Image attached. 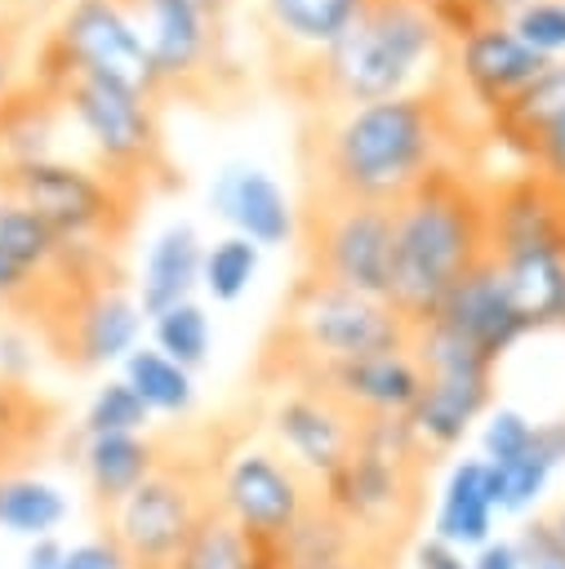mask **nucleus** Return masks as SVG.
<instances>
[{
  "mask_svg": "<svg viewBox=\"0 0 565 569\" xmlns=\"http://www.w3.org/2000/svg\"><path fill=\"white\" fill-rule=\"evenodd\" d=\"M494 142L480 111L440 67L409 93L298 120V187L396 204L436 169H485Z\"/></svg>",
  "mask_w": 565,
  "mask_h": 569,
  "instance_id": "f257e3e1",
  "label": "nucleus"
},
{
  "mask_svg": "<svg viewBox=\"0 0 565 569\" xmlns=\"http://www.w3.org/2000/svg\"><path fill=\"white\" fill-rule=\"evenodd\" d=\"M489 258V169H436L391 204V307L418 325Z\"/></svg>",
  "mask_w": 565,
  "mask_h": 569,
  "instance_id": "f03ea898",
  "label": "nucleus"
},
{
  "mask_svg": "<svg viewBox=\"0 0 565 569\" xmlns=\"http://www.w3.org/2000/svg\"><path fill=\"white\" fill-rule=\"evenodd\" d=\"M445 36L423 0H365L356 22L285 93L298 120L409 93L440 71Z\"/></svg>",
  "mask_w": 565,
  "mask_h": 569,
  "instance_id": "7ed1b4c3",
  "label": "nucleus"
},
{
  "mask_svg": "<svg viewBox=\"0 0 565 569\" xmlns=\"http://www.w3.org/2000/svg\"><path fill=\"white\" fill-rule=\"evenodd\" d=\"M414 325L391 307V298H369L316 276H298L258 351V382L267 387H294L311 369L374 356V351H400L409 347Z\"/></svg>",
  "mask_w": 565,
  "mask_h": 569,
  "instance_id": "20e7f679",
  "label": "nucleus"
},
{
  "mask_svg": "<svg viewBox=\"0 0 565 569\" xmlns=\"http://www.w3.org/2000/svg\"><path fill=\"white\" fill-rule=\"evenodd\" d=\"M436 453L418 440L409 418H360L356 449L320 480V502L351 525L378 565H391L423 511V489Z\"/></svg>",
  "mask_w": 565,
  "mask_h": 569,
  "instance_id": "39448f33",
  "label": "nucleus"
},
{
  "mask_svg": "<svg viewBox=\"0 0 565 569\" xmlns=\"http://www.w3.org/2000/svg\"><path fill=\"white\" fill-rule=\"evenodd\" d=\"M49 84L67 111V124L85 138V164L102 178L138 196L142 204L156 196H174L187 178L165 138V107L133 93L129 84L89 76V71H27Z\"/></svg>",
  "mask_w": 565,
  "mask_h": 569,
  "instance_id": "423d86ee",
  "label": "nucleus"
},
{
  "mask_svg": "<svg viewBox=\"0 0 565 569\" xmlns=\"http://www.w3.org/2000/svg\"><path fill=\"white\" fill-rule=\"evenodd\" d=\"M133 22L165 107H191L200 116H236L254 98V71L236 53L227 22H214L191 0H116Z\"/></svg>",
  "mask_w": 565,
  "mask_h": 569,
  "instance_id": "0eeeda50",
  "label": "nucleus"
},
{
  "mask_svg": "<svg viewBox=\"0 0 565 569\" xmlns=\"http://www.w3.org/2000/svg\"><path fill=\"white\" fill-rule=\"evenodd\" d=\"M142 325L147 316L129 289V271L120 253H111L49 298L31 338L53 365L71 373H93L120 365L142 342Z\"/></svg>",
  "mask_w": 565,
  "mask_h": 569,
  "instance_id": "6e6552de",
  "label": "nucleus"
},
{
  "mask_svg": "<svg viewBox=\"0 0 565 569\" xmlns=\"http://www.w3.org/2000/svg\"><path fill=\"white\" fill-rule=\"evenodd\" d=\"M298 276H316L369 298L391 284V204L298 187Z\"/></svg>",
  "mask_w": 565,
  "mask_h": 569,
  "instance_id": "1a4fd4ad",
  "label": "nucleus"
},
{
  "mask_svg": "<svg viewBox=\"0 0 565 569\" xmlns=\"http://www.w3.org/2000/svg\"><path fill=\"white\" fill-rule=\"evenodd\" d=\"M0 200L31 209L53 236L71 244H98L116 253H125L138 227V213H142L138 196L102 178L93 164L62 160V156L0 173Z\"/></svg>",
  "mask_w": 565,
  "mask_h": 569,
  "instance_id": "9d476101",
  "label": "nucleus"
},
{
  "mask_svg": "<svg viewBox=\"0 0 565 569\" xmlns=\"http://www.w3.org/2000/svg\"><path fill=\"white\" fill-rule=\"evenodd\" d=\"M218 458L191 449H165L160 467L107 516V533L120 542L129 569H169L191 529L214 507Z\"/></svg>",
  "mask_w": 565,
  "mask_h": 569,
  "instance_id": "9b49d317",
  "label": "nucleus"
},
{
  "mask_svg": "<svg viewBox=\"0 0 565 569\" xmlns=\"http://www.w3.org/2000/svg\"><path fill=\"white\" fill-rule=\"evenodd\" d=\"M409 351L423 369L418 405L409 409V422L418 440L440 458L458 449L472 427L494 405V360H485L476 347H467L458 333H449L436 320H418L409 333Z\"/></svg>",
  "mask_w": 565,
  "mask_h": 569,
  "instance_id": "f8f14e48",
  "label": "nucleus"
},
{
  "mask_svg": "<svg viewBox=\"0 0 565 569\" xmlns=\"http://www.w3.org/2000/svg\"><path fill=\"white\" fill-rule=\"evenodd\" d=\"M27 71H89L165 107L160 76L116 0H67L62 13L31 40Z\"/></svg>",
  "mask_w": 565,
  "mask_h": 569,
  "instance_id": "ddd939ff",
  "label": "nucleus"
},
{
  "mask_svg": "<svg viewBox=\"0 0 565 569\" xmlns=\"http://www.w3.org/2000/svg\"><path fill=\"white\" fill-rule=\"evenodd\" d=\"M316 498H320L316 480H307L276 449L240 445L227 458H218V471H214V507L254 547H276Z\"/></svg>",
  "mask_w": 565,
  "mask_h": 569,
  "instance_id": "4468645a",
  "label": "nucleus"
},
{
  "mask_svg": "<svg viewBox=\"0 0 565 569\" xmlns=\"http://www.w3.org/2000/svg\"><path fill=\"white\" fill-rule=\"evenodd\" d=\"M262 80L276 98H285L298 76L356 22L365 0H245Z\"/></svg>",
  "mask_w": 565,
  "mask_h": 569,
  "instance_id": "2eb2a0df",
  "label": "nucleus"
},
{
  "mask_svg": "<svg viewBox=\"0 0 565 569\" xmlns=\"http://www.w3.org/2000/svg\"><path fill=\"white\" fill-rule=\"evenodd\" d=\"M565 258V182L538 169L489 173V258Z\"/></svg>",
  "mask_w": 565,
  "mask_h": 569,
  "instance_id": "dca6fc26",
  "label": "nucleus"
},
{
  "mask_svg": "<svg viewBox=\"0 0 565 569\" xmlns=\"http://www.w3.org/2000/svg\"><path fill=\"white\" fill-rule=\"evenodd\" d=\"M356 422L343 405H334L329 396L311 391V387H285L276 396V405L267 409V431L271 440L280 445V453L307 476L316 480H329L347 453L356 449Z\"/></svg>",
  "mask_w": 565,
  "mask_h": 569,
  "instance_id": "f3484780",
  "label": "nucleus"
},
{
  "mask_svg": "<svg viewBox=\"0 0 565 569\" xmlns=\"http://www.w3.org/2000/svg\"><path fill=\"white\" fill-rule=\"evenodd\" d=\"M552 58H543L538 49H529L507 22L480 27L454 44H445L440 67L449 71V80L463 89V98L480 111V120L503 107L512 93H521Z\"/></svg>",
  "mask_w": 565,
  "mask_h": 569,
  "instance_id": "a211bd4d",
  "label": "nucleus"
},
{
  "mask_svg": "<svg viewBox=\"0 0 565 569\" xmlns=\"http://www.w3.org/2000/svg\"><path fill=\"white\" fill-rule=\"evenodd\" d=\"M294 387H311L343 405L351 418H409L423 391V369L409 347L400 351H374L356 360H338L325 369H311Z\"/></svg>",
  "mask_w": 565,
  "mask_h": 569,
  "instance_id": "6ab92c4d",
  "label": "nucleus"
},
{
  "mask_svg": "<svg viewBox=\"0 0 565 569\" xmlns=\"http://www.w3.org/2000/svg\"><path fill=\"white\" fill-rule=\"evenodd\" d=\"M427 320L445 325L449 333H458L467 347H476V351H480L485 360H494V365L529 333V325H525L521 311L512 307L507 284H503V276H498V267H494L489 258H485L472 276H463Z\"/></svg>",
  "mask_w": 565,
  "mask_h": 569,
  "instance_id": "aec40b11",
  "label": "nucleus"
},
{
  "mask_svg": "<svg viewBox=\"0 0 565 569\" xmlns=\"http://www.w3.org/2000/svg\"><path fill=\"white\" fill-rule=\"evenodd\" d=\"M218 218L231 227V236H245L249 244L258 249H280L294 240L298 231V209L294 200L285 196V187L262 173V169H249V164H227L218 178H214V191H209Z\"/></svg>",
  "mask_w": 565,
  "mask_h": 569,
  "instance_id": "412c9836",
  "label": "nucleus"
},
{
  "mask_svg": "<svg viewBox=\"0 0 565 569\" xmlns=\"http://www.w3.org/2000/svg\"><path fill=\"white\" fill-rule=\"evenodd\" d=\"M160 458H165V445L147 431L76 440V467H80L85 489L102 516H111L160 467Z\"/></svg>",
  "mask_w": 565,
  "mask_h": 569,
  "instance_id": "4be33fe9",
  "label": "nucleus"
},
{
  "mask_svg": "<svg viewBox=\"0 0 565 569\" xmlns=\"http://www.w3.org/2000/svg\"><path fill=\"white\" fill-rule=\"evenodd\" d=\"M62 124H67V111L58 93L22 71V80L0 98V173L58 156L53 142Z\"/></svg>",
  "mask_w": 565,
  "mask_h": 569,
  "instance_id": "5701e85b",
  "label": "nucleus"
},
{
  "mask_svg": "<svg viewBox=\"0 0 565 569\" xmlns=\"http://www.w3.org/2000/svg\"><path fill=\"white\" fill-rule=\"evenodd\" d=\"M200 262H205V240L191 222H169L147 258H142V276L133 284V298L142 307V316H160L178 302H187L196 289H200Z\"/></svg>",
  "mask_w": 565,
  "mask_h": 569,
  "instance_id": "b1692460",
  "label": "nucleus"
},
{
  "mask_svg": "<svg viewBox=\"0 0 565 569\" xmlns=\"http://www.w3.org/2000/svg\"><path fill=\"white\" fill-rule=\"evenodd\" d=\"M432 533L458 551H476L498 533V511L489 502L480 458H458L445 471V485H440V498L432 511Z\"/></svg>",
  "mask_w": 565,
  "mask_h": 569,
  "instance_id": "393cba45",
  "label": "nucleus"
},
{
  "mask_svg": "<svg viewBox=\"0 0 565 569\" xmlns=\"http://www.w3.org/2000/svg\"><path fill=\"white\" fill-rule=\"evenodd\" d=\"M71 502L67 493L31 471H4L0 476V529L13 538H53L67 520Z\"/></svg>",
  "mask_w": 565,
  "mask_h": 569,
  "instance_id": "a878e982",
  "label": "nucleus"
},
{
  "mask_svg": "<svg viewBox=\"0 0 565 569\" xmlns=\"http://www.w3.org/2000/svg\"><path fill=\"white\" fill-rule=\"evenodd\" d=\"M285 565H351V560H374L365 542L351 533L343 516H334L320 498L294 520V529L276 542ZM378 565V560H374Z\"/></svg>",
  "mask_w": 565,
  "mask_h": 569,
  "instance_id": "bb28decb",
  "label": "nucleus"
},
{
  "mask_svg": "<svg viewBox=\"0 0 565 569\" xmlns=\"http://www.w3.org/2000/svg\"><path fill=\"white\" fill-rule=\"evenodd\" d=\"M120 378L138 391V400L151 409V418H182L196 405V373L182 369V365H174L151 342H138L120 360Z\"/></svg>",
  "mask_w": 565,
  "mask_h": 569,
  "instance_id": "cd10ccee",
  "label": "nucleus"
},
{
  "mask_svg": "<svg viewBox=\"0 0 565 569\" xmlns=\"http://www.w3.org/2000/svg\"><path fill=\"white\" fill-rule=\"evenodd\" d=\"M169 569H258V547L218 507H209Z\"/></svg>",
  "mask_w": 565,
  "mask_h": 569,
  "instance_id": "c85d7f7f",
  "label": "nucleus"
},
{
  "mask_svg": "<svg viewBox=\"0 0 565 569\" xmlns=\"http://www.w3.org/2000/svg\"><path fill=\"white\" fill-rule=\"evenodd\" d=\"M147 329H151V347L165 351L174 365H182V369H191V373H196V369L209 360V351H214V325H209V316H205V307H200L196 298H187V302H178V307L151 316Z\"/></svg>",
  "mask_w": 565,
  "mask_h": 569,
  "instance_id": "c756f323",
  "label": "nucleus"
},
{
  "mask_svg": "<svg viewBox=\"0 0 565 569\" xmlns=\"http://www.w3.org/2000/svg\"><path fill=\"white\" fill-rule=\"evenodd\" d=\"M552 476H556V467L543 458L538 436H534V449L525 458H516L507 467H489L485 462V485H489V502H494L498 516H529L534 502L547 493Z\"/></svg>",
  "mask_w": 565,
  "mask_h": 569,
  "instance_id": "7c9ffc66",
  "label": "nucleus"
},
{
  "mask_svg": "<svg viewBox=\"0 0 565 569\" xmlns=\"http://www.w3.org/2000/svg\"><path fill=\"white\" fill-rule=\"evenodd\" d=\"M147 422H151V409H147V405L138 400V391L116 373V378H107V382L89 396V405H85V413H80V427H76V440L147 431Z\"/></svg>",
  "mask_w": 565,
  "mask_h": 569,
  "instance_id": "2f4dec72",
  "label": "nucleus"
},
{
  "mask_svg": "<svg viewBox=\"0 0 565 569\" xmlns=\"http://www.w3.org/2000/svg\"><path fill=\"white\" fill-rule=\"evenodd\" d=\"M258 244H249L245 236H222L214 244H205V262H200V289L214 302H236L254 276H258Z\"/></svg>",
  "mask_w": 565,
  "mask_h": 569,
  "instance_id": "473e14b6",
  "label": "nucleus"
},
{
  "mask_svg": "<svg viewBox=\"0 0 565 569\" xmlns=\"http://www.w3.org/2000/svg\"><path fill=\"white\" fill-rule=\"evenodd\" d=\"M0 427L22 440L31 453H44L49 436L58 431V405L40 396L31 382H9L0 378Z\"/></svg>",
  "mask_w": 565,
  "mask_h": 569,
  "instance_id": "72a5a7b5",
  "label": "nucleus"
},
{
  "mask_svg": "<svg viewBox=\"0 0 565 569\" xmlns=\"http://www.w3.org/2000/svg\"><path fill=\"white\" fill-rule=\"evenodd\" d=\"M534 436H538L534 418H525L512 405H498L480 418V453L476 458L489 462V467H507V462H516L534 449Z\"/></svg>",
  "mask_w": 565,
  "mask_h": 569,
  "instance_id": "f704fd0d",
  "label": "nucleus"
},
{
  "mask_svg": "<svg viewBox=\"0 0 565 569\" xmlns=\"http://www.w3.org/2000/svg\"><path fill=\"white\" fill-rule=\"evenodd\" d=\"M507 27L543 58H565V0H529L507 18Z\"/></svg>",
  "mask_w": 565,
  "mask_h": 569,
  "instance_id": "c9c22d12",
  "label": "nucleus"
},
{
  "mask_svg": "<svg viewBox=\"0 0 565 569\" xmlns=\"http://www.w3.org/2000/svg\"><path fill=\"white\" fill-rule=\"evenodd\" d=\"M512 542H516L525 569H565V542H561V533L552 529L547 516L525 520V525L512 533Z\"/></svg>",
  "mask_w": 565,
  "mask_h": 569,
  "instance_id": "e433bc0d",
  "label": "nucleus"
},
{
  "mask_svg": "<svg viewBox=\"0 0 565 569\" xmlns=\"http://www.w3.org/2000/svg\"><path fill=\"white\" fill-rule=\"evenodd\" d=\"M62 4H67V0H0V27L27 36V40H36V36L62 13Z\"/></svg>",
  "mask_w": 565,
  "mask_h": 569,
  "instance_id": "4c0bfd02",
  "label": "nucleus"
},
{
  "mask_svg": "<svg viewBox=\"0 0 565 569\" xmlns=\"http://www.w3.org/2000/svg\"><path fill=\"white\" fill-rule=\"evenodd\" d=\"M62 569H129V560H125L120 542L102 529V533H93V538L71 542L67 556H62Z\"/></svg>",
  "mask_w": 565,
  "mask_h": 569,
  "instance_id": "58836bf2",
  "label": "nucleus"
},
{
  "mask_svg": "<svg viewBox=\"0 0 565 569\" xmlns=\"http://www.w3.org/2000/svg\"><path fill=\"white\" fill-rule=\"evenodd\" d=\"M525 169H538L556 182H565V116L547 124V133L534 142V151L525 156Z\"/></svg>",
  "mask_w": 565,
  "mask_h": 569,
  "instance_id": "ea45409f",
  "label": "nucleus"
},
{
  "mask_svg": "<svg viewBox=\"0 0 565 569\" xmlns=\"http://www.w3.org/2000/svg\"><path fill=\"white\" fill-rule=\"evenodd\" d=\"M27 58H31V40L18 36V31H4V27H0V98L22 80Z\"/></svg>",
  "mask_w": 565,
  "mask_h": 569,
  "instance_id": "a19ab883",
  "label": "nucleus"
},
{
  "mask_svg": "<svg viewBox=\"0 0 565 569\" xmlns=\"http://www.w3.org/2000/svg\"><path fill=\"white\" fill-rule=\"evenodd\" d=\"M409 560H414V569H467V551L449 547V542L436 538V533L418 538L414 551H409Z\"/></svg>",
  "mask_w": 565,
  "mask_h": 569,
  "instance_id": "79ce46f5",
  "label": "nucleus"
},
{
  "mask_svg": "<svg viewBox=\"0 0 565 569\" xmlns=\"http://www.w3.org/2000/svg\"><path fill=\"white\" fill-rule=\"evenodd\" d=\"M467 569H525V565H521V551H516V542L494 533L485 547L467 551Z\"/></svg>",
  "mask_w": 565,
  "mask_h": 569,
  "instance_id": "37998d69",
  "label": "nucleus"
},
{
  "mask_svg": "<svg viewBox=\"0 0 565 569\" xmlns=\"http://www.w3.org/2000/svg\"><path fill=\"white\" fill-rule=\"evenodd\" d=\"M62 556H67V542L53 533V538H31L27 551H22V569H62Z\"/></svg>",
  "mask_w": 565,
  "mask_h": 569,
  "instance_id": "c03bdc74",
  "label": "nucleus"
},
{
  "mask_svg": "<svg viewBox=\"0 0 565 569\" xmlns=\"http://www.w3.org/2000/svg\"><path fill=\"white\" fill-rule=\"evenodd\" d=\"M538 449L552 467H565V418H547L538 422Z\"/></svg>",
  "mask_w": 565,
  "mask_h": 569,
  "instance_id": "a18cd8bd",
  "label": "nucleus"
},
{
  "mask_svg": "<svg viewBox=\"0 0 565 569\" xmlns=\"http://www.w3.org/2000/svg\"><path fill=\"white\" fill-rule=\"evenodd\" d=\"M36 458H40V453H31L22 440H13V436L0 427V476H4V471H27Z\"/></svg>",
  "mask_w": 565,
  "mask_h": 569,
  "instance_id": "49530a36",
  "label": "nucleus"
},
{
  "mask_svg": "<svg viewBox=\"0 0 565 569\" xmlns=\"http://www.w3.org/2000/svg\"><path fill=\"white\" fill-rule=\"evenodd\" d=\"M191 4H196L200 13H209L214 22H227V27H231V13H236L245 0H191Z\"/></svg>",
  "mask_w": 565,
  "mask_h": 569,
  "instance_id": "de8ad7c7",
  "label": "nucleus"
},
{
  "mask_svg": "<svg viewBox=\"0 0 565 569\" xmlns=\"http://www.w3.org/2000/svg\"><path fill=\"white\" fill-rule=\"evenodd\" d=\"M285 569H383L374 560H351V565H285Z\"/></svg>",
  "mask_w": 565,
  "mask_h": 569,
  "instance_id": "09e8293b",
  "label": "nucleus"
},
{
  "mask_svg": "<svg viewBox=\"0 0 565 569\" xmlns=\"http://www.w3.org/2000/svg\"><path fill=\"white\" fill-rule=\"evenodd\" d=\"M547 520H552V529H556V533H561V542H565V507H556Z\"/></svg>",
  "mask_w": 565,
  "mask_h": 569,
  "instance_id": "8fccbe9b",
  "label": "nucleus"
},
{
  "mask_svg": "<svg viewBox=\"0 0 565 569\" xmlns=\"http://www.w3.org/2000/svg\"><path fill=\"white\" fill-rule=\"evenodd\" d=\"M561 329H565V311H561Z\"/></svg>",
  "mask_w": 565,
  "mask_h": 569,
  "instance_id": "3c124183",
  "label": "nucleus"
},
{
  "mask_svg": "<svg viewBox=\"0 0 565 569\" xmlns=\"http://www.w3.org/2000/svg\"><path fill=\"white\" fill-rule=\"evenodd\" d=\"M383 569H387V565H383Z\"/></svg>",
  "mask_w": 565,
  "mask_h": 569,
  "instance_id": "603ef678",
  "label": "nucleus"
}]
</instances>
